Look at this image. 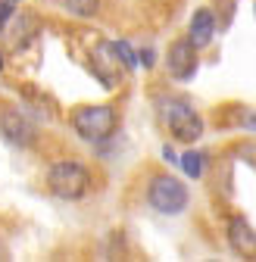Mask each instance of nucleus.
Segmentation results:
<instances>
[{
	"mask_svg": "<svg viewBox=\"0 0 256 262\" xmlns=\"http://www.w3.org/2000/svg\"><path fill=\"white\" fill-rule=\"evenodd\" d=\"M163 110H166V125L175 135V141L194 144L203 135V119L197 116V110L190 106L187 100H166Z\"/></svg>",
	"mask_w": 256,
	"mask_h": 262,
	"instance_id": "20e7f679",
	"label": "nucleus"
},
{
	"mask_svg": "<svg viewBox=\"0 0 256 262\" xmlns=\"http://www.w3.org/2000/svg\"><path fill=\"white\" fill-rule=\"evenodd\" d=\"M228 241H231V250L247 256V259H256V231L250 228L247 219H231L228 222Z\"/></svg>",
	"mask_w": 256,
	"mask_h": 262,
	"instance_id": "0eeeda50",
	"label": "nucleus"
},
{
	"mask_svg": "<svg viewBox=\"0 0 256 262\" xmlns=\"http://www.w3.org/2000/svg\"><path fill=\"white\" fill-rule=\"evenodd\" d=\"M212 35H216V19H212V13L209 10H197L194 19H190V28H187L190 44H194V47H206L212 41Z\"/></svg>",
	"mask_w": 256,
	"mask_h": 262,
	"instance_id": "6e6552de",
	"label": "nucleus"
},
{
	"mask_svg": "<svg viewBox=\"0 0 256 262\" xmlns=\"http://www.w3.org/2000/svg\"><path fill=\"white\" fill-rule=\"evenodd\" d=\"M62 7L75 16H94L100 10V0H62Z\"/></svg>",
	"mask_w": 256,
	"mask_h": 262,
	"instance_id": "1a4fd4ad",
	"label": "nucleus"
},
{
	"mask_svg": "<svg viewBox=\"0 0 256 262\" xmlns=\"http://www.w3.org/2000/svg\"><path fill=\"white\" fill-rule=\"evenodd\" d=\"M47 184H50V190L59 196V200H81V196L88 193V187H91V175H88V169L81 166V162L62 159V162H56V166L50 169Z\"/></svg>",
	"mask_w": 256,
	"mask_h": 262,
	"instance_id": "f257e3e1",
	"label": "nucleus"
},
{
	"mask_svg": "<svg viewBox=\"0 0 256 262\" xmlns=\"http://www.w3.org/2000/svg\"><path fill=\"white\" fill-rule=\"evenodd\" d=\"M166 69H169L172 78H178V81H184V78H190V75L197 72V47L190 44V38L175 41V44L169 47V53H166Z\"/></svg>",
	"mask_w": 256,
	"mask_h": 262,
	"instance_id": "39448f33",
	"label": "nucleus"
},
{
	"mask_svg": "<svg viewBox=\"0 0 256 262\" xmlns=\"http://www.w3.org/2000/svg\"><path fill=\"white\" fill-rule=\"evenodd\" d=\"M116 53L122 56V62L128 66V69H135V66H138V56H135V50H132V47H128L125 41H116Z\"/></svg>",
	"mask_w": 256,
	"mask_h": 262,
	"instance_id": "9b49d317",
	"label": "nucleus"
},
{
	"mask_svg": "<svg viewBox=\"0 0 256 262\" xmlns=\"http://www.w3.org/2000/svg\"><path fill=\"white\" fill-rule=\"evenodd\" d=\"M147 200L156 212L163 215H178L184 206H187V187L178 181V178H169V175H156L150 181V190H147Z\"/></svg>",
	"mask_w": 256,
	"mask_h": 262,
	"instance_id": "7ed1b4c3",
	"label": "nucleus"
},
{
	"mask_svg": "<svg viewBox=\"0 0 256 262\" xmlns=\"http://www.w3.org/2000/svg\"><path fill=\"white\" fill-rule=\"evenodd\" d=\"M0 131L7 135V141H13V144H19V147H25V144H31V125L25 122V116L19 113V110H13V106H7V110H0Z\"/></svg>",
	"mask_w": 256,
	"mask_h": 262,
	"instance_id": "423d86ee",
	"label": "nucleus"
},
{
	"mask_svg": "<svg viewBox=\"0 0 256 262\" xmlns=\"http://www.w3.org/2000/svg\"><path fill=\"white\" fill-rule=\"evenodd\" d=\"M72 128L84 141H106L116 131V110L113 106H78L72 113Z\"/></svg>",
	"mask_w": 256,
	"mask_h": 262,
	"instance_id": "f03ea898",
	"label": "nucleus"
},
{
	"mask_svg": "<svg viewBox=\"0 0 256 262\" xmlns=\"http://www.w3.org/2000/svg\"><path fill=\"white\" fill-rule=\"evenodd\" d=\"M0 69H4V59H0Z\"/></svg>",
	"mask_w": 256,
	"mask_h": 262,
	"instance_id": "4468645a",
	"label": "nucleus"
},
{
	"mask_svg": "<svg viewBox=\"0 0 256 262\" xmlns=\"http://www.w3.org/2000/svg\"><path fill=\"white\" fill-rule=\"evenodd\" d=\"M0 256H7V250H4V247H0Z\"/></svg>",
	"mask_w": 256,
	"mask_h": 262,
	"instance_id": "ddd939ff",
	"label": "nucleus"
},
{
	"mask_svg": "<svg viewBox=\"0 0 256 262\" xmlns=\"http://www.w3.org/2000/svg\"><path fill=\"white\" fill-rule=\"evenodd\" d=\"M200 153H184L181 156V166H184V172L190 175V178H200V172H203V166H200Z\"/></svg>",
	"mask_w": 256,
	"mask_h": 262,
	"instance_id": "9d476101",
	"label": "nucleus"
},
{
	"mask_svg": "<svg viewBox=\"0 0 256 262\" xmlns=\"http://www.w3.org/2000/svg\"><path fill=\"white\" fill-rule=\"evenodd\" d=\"M10 13H13V10H10V4H0V28H4V22L10 19Z\"/></svg>",
	"mask_w": 256,
	"mask_h": 262,
	"instance_id": "f8f14e48",
	"label": "nucleus"
}]
</instances>
